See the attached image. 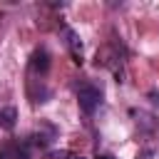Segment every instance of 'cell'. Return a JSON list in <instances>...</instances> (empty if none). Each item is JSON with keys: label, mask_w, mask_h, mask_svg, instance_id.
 Wrapping results in <instances>:
<instances>
[{"label": "cell", "mask_w": 159, "mask_h": 159, "mask_svg": "<svg viewBox=\"0 0 159 159\" xmlns=\"http://www.w3.org/2000/svg\"><path fill=\"white\" fill-rule=\"evenodd\" d=\"M77 104L84 114H92L99 104H102V89L92 82H82L77 87Z\"/></svg>", "instance_id": "1"}, {"label": "cell", "mask_w": 159, "mask_h": 159, "mask_svg": "<svg viewBox=\"0 0 159 159\" xmlns=\"http://www.w3.org/2000/svg\"><path fill=\"white\" fill-rule=\"evenodd\" d=\"M62 37H65L67 52L72 55V62L75 65H82V40H80V35L72 27H62Z\"/></svg>", "instance_id": "2"}, {"label": "cell", "mask_w": 159, "mask_h": 159, "mask_svg": "<svg viewBox=\"0 0 159 159\" xmlns=\"http://www.w3.org/2000/svg\"><path fill=\"white\" fill-rule=\"evenodd\" d=\"M30 70H32L35 75H47V70H50V55H47L45 47H37V50L32 52V57H30Z\"/></svg>", "instance_id": "3"}, {"label": "cell", "mask_w": 159, "mask_h": 159, "mask_svg": "<svg viewBox=\"0 0 159 159\" xmlns=\"http://www.w3.org/2000/svg\"><path fill=\"white\" fill-rule=\"evenodd\" d=\"M17 122V109L15 107H2L0 109V129H12Z\"/></svg>", "instance_id": "4"}, {"label": "cell", "mask_w": 159, "mask_h": 159, "mask_svg": "<svg viewBox=\"0 0 159 159\" xmlns=\"http://www.w3.org/2000/svg\"><path fill=\"white\" fill-rule=\"evenodd\" d=\"M7 159H30L27 144H12V147L7 149Z\"/></svg>", "instance_id": "5"}, {"label": "cell", "mask_w": 159, "mask_h": 159, "mask_svg": "<svg viewBox=\"0 0 159 159\" xmlns=\"http://www.w3.org/2000/svg\"><path fill=\"white\" fill-rule=\"evenodd\" d=\"M137 159H159V152L152 149V147H147V149H142V152L137 154Z\"/></svg>", "instance_id": "6"}, {"label": "cell", "mask_w": 159, "mask_h": 159, "mask_svg": "<svg viewBox=\"0 0 159 159\" xmlns=\"http://www.w3.org/2000/svg\"><path fill=\"white\" fill-rule=\"evenodd\" d=\"M47 159H70V152H65V149H55V152H47Z\"/></svg>", "instance_id": "7"}, {"label": "cell", "mask_w": 159, "mask_h": 159, "mask_svg": "<svg viewBox=\"0 0 159 159\" xmlns=\"http://www.w3.org/2000/svg\"><path fill=\"white\" fill-rule=\"evenodd\" d=\"M149 97H152V102H154V104H159V94H157V92H149Z\"/></svg>", "instance_id": "8"}, {"label": "cell", "mask_w": 159, "mask_h": 159, "mask_svg": "<svg viewBox=\"0 0 159 159\" xmlns=\"http://www.w3.org/2000/svg\"><path fill=\"white\" fill-rule=\"evenodd\" d=\"M97 159H114L112 154H97Z\"/></svg>", "instance_id": "9"}, {"label": "cell", "mask_w": 159, "mask_h": 159, "mask_svg": "<svg viewBox=\"0 0 159 159\" xmlns=\"http://www.w3.org/2000/svg\"><path fill=\"white\" fill-rule=\"evenodd\" d=\"M70 159H87V157H82V154H70Z\"/></svg>", "instance_id": "10"}]
</instances>
